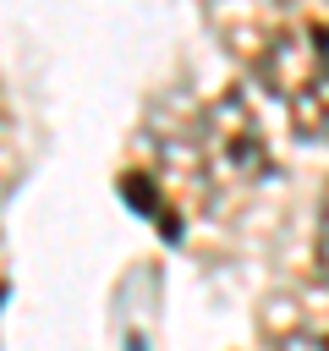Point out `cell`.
<instances>
[{
  "label": "cell",
  "mask_w": 329,
  "mask_h": 351,
  "mask_svg": "<svg viewBox=\"0 0 329 351\" xmlns=\"http://www.w3.org/2000/svg\"><path fill=\"white\" fill-rule=\"evenodd\" d=\"M318 269L329 274V192H324V203H318Z\"/></svg>",
  "instance_id": "cell-3"
},
{
  "label": "cell",
  "mask_w": 329,
  "mask_h": 351,
  "mask_svg": "<svg viewBox=\"0 0 329 351\" xmlns=\"http://www.w3.org/2000/svg\"><path fill=\"white\" fill-rule=\"evenodd\" d=\"M203 143H208V165L214 176L225 170L230 181H258L269 170V148H263V132L247 110L241 93H225L219 104H208L203 115Z\"/></svg>",
  "instance_id": "cell-2"
},
{
  "label": "cell",
  "mask_w": 329,
  "mask_h": 351,
  "mask_svg": "<svg viewBox=\"0 0 329 351\" xmlns=\"http://www.w3.org/2000/svg\"><path fill=\"white\" fill-rule=\"evenodd\" d=\"M258 82L285 104L291 126L313 143H329V27L296 22L269 33L258 49Z\"/></svg>",
  "instance_id": "cell-1"
}]
</instances>
